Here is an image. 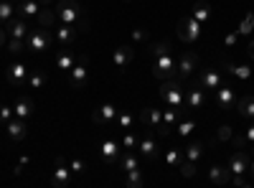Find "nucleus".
Returning a JSON list of instances; mask_svg holds the SVG:
<instances>
[{"label": "nucleus", "instance_id": "nucleus-12", "mask_svg": "<svg viewBox=\"0 0 254 188\" xmlns=\"http://www.w3.org/2000/svg\"><path fill=\"white\" fill-rule=\"evenodd\" d=\"M120 145H117V140L115 137H104L102 140V145H99V155H102V160L107 163V165H115L117 160H120Z\"/></svg>", "mask_w": 254, "mask_h": 188}, {"label": "nucleus", "instance_id": "nucleus-27", "mask_svg": "<svg viewBox=\"0 0 254 188\" xmlns=\"http://www.w3.org/2000/svg\"><path fill=\"white\" fill-rule=\"evenodd\" d=\"M224 69L229 71V74H234L239 81H247L249 76H252V69L249 66H242V64H234V61H224Z\"/></svg>", "mask_w": 254, "mask_h": 188}, {"label": "nucleus", "instance_id": "nucleus-20", "mask_svg": "<svg viewBox=\"0 0 254 188\" xmlns=\"http://www.w3.org/2000/svg\"><path fill=\"white\" fill-rule=\"evenodd\" d=\"M140 122L147 125V130H155L158 125L163 122V110H158V107H145V110H140Z\"/></svg>", "mask_w": 254, "mask_h": 188}, {"label": "nucleus", "instance_id": "nucleus-47", "mask_svg": "<svg viewBox=\"0 0 254 188\" xmlns=\"http://www.w3.org/2000/svg\"><path fill=\"white\" fill-rule=\"evenodd\" d=\"M132 41H135V44H142V41H147V28H135V31H132Z\"/></svg>", "mask_w": 254, "mask_h": 188}, {"label": "nucleus", "instance_id": "nucleus-42", "mask_svg": "<svg viewBox=\"0 0 254 188\" xmlns=\"http://www.w3.org/2000/svg\"><path fill=\"white\" fill-rule=\"evenodd\" d=\"M69 168H71V173H76V176H84V173H87V163H84L81 158H71L69 160Z\"/></svg>", "mask_w": 254, "mask_h": 188}, {"label": "nucleus", "instance_id": "nucleus-15", "mask_svg": "<svg viewBox=\"0 0 254 188\" xmlns=\"http://www.w3.org/2000/svg\"><path fill=\"white\" fill-rule=\"evenodd\" d=\"M5 132L13 142H20V140H26L28 135V127H26V120H20V117H13L10 122H5Z\"/></svg>", "mask_w": 254, "mask_h": 188}, {"label": "nucleus", "instance_id": "nucleus-3", "mask_svg": "<svg viewBox=\"0 0 254 188\" xmlns=\"http://www.w3.org/2000/svg\"><path fill=\"white\" fill-rule=\"evenodd\" d=\"M176 33L183 44H198L201 41V23L193 18V15H183L176 26Z\"/></svg>", "mask_w": 254, "mask_h": 188}, {"label": "nucleus", "instance_id": "nucleus-38", "mask_svg": "<svg viewBox=\"0 0 254 188\" xmlns=\"http://www.w3.org/2000/svg\"><path fill=\"white\" fill-rule=\"evenodd\" d=\"M178 168H181V176H183V178H193V176L198 173V168H196L193 160H181Z\"/></svg>", "mask_w": 254, "mask_h": 188}, {"label": "nucleus", "instance_id": "nucleus-46", "mask_svg": "<svg viewBox=\"0 0 254 188\" xmlns=\"http://www.w3.org/2000/svg\"><path fill=\"white\" fill-rule=\"evenodd\" d=\"M252 31H254V26H252V20H249V18H244L242 23L237 26V33H239V36H249Z\"/></svg>", "mask_w": 254, "mask_h": 188}, {"label": "nucleus", "instance_id": "nucleus-18", "mask_svg": "<svg viewBox=\"0 0 254 188\" xmlns=\"http://www.w3.org/2000/svg\"><path fill=\"white\" fill-rule=\"evenodd\" d=\"M198 84L203 87V89H219L221 84H224V76L219 74V71H214V69H206V71H201V76H198Z\"/></svg>", "mask_w": 254, "mask_h": 188}, {"label": "nucleus", "instance_id": "nucleus-35", "mask_svg": "<svg viewBox=\"0 0 254 188\" xmlns=\"http://www.w3.org/2000/svg\"><path fill=\"white\" fill-rule=\"evenodd\" d=\"M183 153H186V160H193V163H196V160L203 155V142H190Z\"/></svg>", "mask_w": 254, "mask_h": 188}, {"label": "nucleus", "instance_id": "nucleus-40", "mask_svg": "<svg viewBox=\"0 0 254 188\" xmlns=\"http://www.w3.org/2000/svg\"><path fill=\"white\" fill-rule=\"evenodd\" d=\"M137 135H132L130 130H125V137H122V148L127 150V153H130V150H137Z\"/></svg>", "mask_w": 254, "mask_h": 188}, {"label": "nucleus", "instance_id": "nucleus-51", "mask_svg": "<svg viewBox=\"0 0 254 188\" xmlns=\"http://www.w3.org/2000/svg\"><path fill=\"white\" fill-rule=\"evenodd\" d=\"M244 142H247L244 137H234V148H237V150H242V148H244Z\"/></svg>", "mask_w": 254, "mask_h": 188}, {"label": "nucleus", "instance_id": "nucleus-26", "mask_svg": "<svg viewBox=\"0 0 254 188\" xmlns=\"http://www.w3.org/2000/svg\"><path fill=\"white\" fill-rule=\"evenodd\" d=\"M208 181L214 186H226L231 181V171L221 168V165H214V168H208Z\"/></svg>", "mask_w": 254, "mask_h": 188}, {"label": "nucleus", "instance_id": "nucleus-43", "mask_svg": "<svg viewBox=\"0 0 254 188\" xmlns=\"http://www.w3.org/2000/svg\"><path fill=\"white\" fill-rule=\"evenodd\" d=\"M168 51H171V44H168V41H158V44H153V49H150L153 59H158V56H163Z\"/></svg>", "mask_w": 254, "mask_h": 188}, {"label": "nucleus", "instance_id": "nucleus-2", "mask_svg": "<svg viewBox=\"0 0 254 188\" xmlns=\"http://www.w3.org/2000/svg\"><path fill=\"white\" fill-rule=\"evenodd\" d=\"M160 99L168 102V107H183L186 102V89H183V81L181 79H163L160 81Z\"/></svg>", "mask_w": 254, "mask_h": 188}, {"label": "nucleus", "instance_id": "nucleus-5", "mask_svg": "<svg viewBox=\"0 0 254 188\" xmlns=\"http://www.w3.org/2000/svg\"><path fill=\"white\" fill-rule=\"evenodd\" d=\"M26 41H28V49L38 54V51H44V49H49L54 38H51V31H49V28H38V26H33Z\"/></svg>", "mask_w": 254, "mask_h": 188}, {"label": "nucleus", "instance_id": "nucleus-37", "mask_svg": "<svg viewBox=\"0 0 254 188\" xmlns=\"http://www.w3.org/2000/svg\"><path fill=\"white\" fill-rule=\"evenodd\" d=\"M28 49V41L26 38H8V51L10 54H23Z\"/></svg>", "mask_w": 254, "mask_h": 188}, {"label": "nucleus", "instance_id": "nucleus-45", "mask_svg": "<svg viewBox=\"0 0 254 188\" xmlns=\"http://www.w3.org/2000/svg\"><path fill=\"white\" fill-rule=\"evenodd\" d=\"M15 117V112H13V107H8V104H0V122H10Z\"/></svg>", "mask_w": 254, "mask_h": 188}, {"label": "nucleus", "instance_id": "nucleus-29", "mask_svg": "<svg viewBox=\"0 0 254 188\" xmlns=\"http://www.w3.org/2000/svg\"><path fill=\"white\" fill-rule=\"evenodd\" d=\"M190 15H193L198 23H206V20L211 18V5L206 3V0H198V3L193 5V10H190Z\"/></svg>", "mask_w": 254, "mask_h": 188}, {"label": "nucleus", "instance_id": "nucleus-23", "mask_svg": "<svg viewBox=\"0 0 254 188\" xmlns=\"http://www.w3.org/2000/svg\"><path fill=\"white\" fill-rule=\"evenodd\" d=\"M41 8H44V5H41L38 3V0H18V8H15V13L20 15V18H36V13L41 10Z\"/></svg>", "mask_w": 254, "mask_h": 188}, {"label": "nucleus", "instance_id": "nucleus-44", "mask_svg": "<svg viewBox=\"0 0 254 188\" xmlns=\"http://www.w3.org/2000/svg\"><path fill=\"white\" fill-rule=\"evenodd\" d=\"M216 137H219L221 142L231 140V137H234V127H231V125H221V127H219V132H216Z\"/></svg>", "mask_w": 254, "mask_h": 188}, {"label": "nucleus", "instance_id": "nucleus-55", "mask_svg": "<svg viewBox=\"0 0 254 188\" xmlns=\"http://www.w3.org/2000/svg\"><path fill=\"white\" fill-rule=\"evenodd\" d=\"M249 171H252V176H254V158H249Z\"/></svg>", "mask_w": 254, "mask_h": 188}, {"label": "nucleus", "instance_id": "nucleus-56", "mask_svg": "<svg viewBox=\"0 0 254 188\" xmlns=\"http://www.w3.org/2000/svg\"><path fill=\"white\" fill-rule=\"evenodd\" d=\"M247 18H249V20H252V26H254V13H249V15H247Z\"/></svg>", "mask_w": 254, "mask_h": 188}, {"label": "nucleus", "instance_id": "nucleus-14", "mask_svg": "<svg viewBox=\"0 0 254 188\" xmlns=\"http://www.w3.org/2000/svg\"><path fill=\"white\" fill-rule=\"evenodd\" d=\"M186 104H188V110H201L203 104H206V89L198 84H190L188 92H186Z\"/></svg>", "mask_w": 254, "mask_h": 188}, {"label": "nucleus", "instance_id": "nucleus-28", "mask_svg": "<svg viewBox=\"0 0 254 188\" xmlns=\"http://www.w3.org/2000/svg\"><path fill=\"white\" fill-rule=\"evenodd\" d=\"M13 112H15V117H20V120L31 117V112H33V102H31L28 97H20V99L13 104Z\"/></svg>", "mask_w": 254, "mask_h": 188}, {"label": "nucleus", "instance_id": "nucleus-1", "mask_svg": "<svg viewBox=\"0 0 254 188\" xmlns=\"http://www.w3.org/2000/svg\"><path fill=\"white\" fill-rule=\"evenodd\" d=\"M54 10H56L59 23L74 26L76 31H89V28H87L89 23H87V18H84V10H81L79 0H56Z\"/></svg>", "mask_w": 254, "mask_h": 188}, {"label": "nucleus", "instance_id": "nucleus-32", "mask_svg": "<svg viewBox=\"0 0 254 188\" xmlns=\"http://www.w3.org/2000/svg\"><path fill=\"white\" fill-rule=\"evenodd\" d=\"M178 120H181V107H168V110L163 112V125H168V127L176 130Z\"/></svg>", "mask_w": 254, "mask_h": 188}, {"label": "nucleus", "instance_id": "nucleus-53", "mask_svg": "<svg viewBox=\"0 0 254 188\" xmlns=\"http://www.w3.org/2000/svg\"><path fill=\"white\" fill-rule=\"evenodd\" d=\"M41 5H46V8H54V0H38Z\"/></svg>", "mask_w": 254, "mask_h": 188}, {"label": "nucleus", "instance_id": "nucleus-24", "mask_svg": "<svg viewBox=\"0 0 254 188\" xmlns=\"http://www.w3.org/2000/svg\"><path fill=\"white\" fill-rule=\"evenodd\" d=\"M76 54H71L69 49H59V54H56V69H61V71H71V66L76 64Z\"/></svg>", "mask_w": 254, "mask_h": 188}, {"label": "nucleus", "instance_id": "nucleus-30", "mask_svg": "<svg viewBox=\"0 0 254 188\" xmlns=\"http://www.w3.org/2000/svg\"><path fill=\"white\" fill-rule=\"evenodd\" d=\"M15 5L10 3V0H0V28H3L10 18H15Z\"/></svg>", "mask_w": 254, "mask_h": 188}, {"label": "nucleus", "instance_id": "nucleus-49", "mask_svg": "<svg viewBox=\"0 0 254 188\" xmlns=\"http://www.w3.org/2000/svg\"><path fill=\"white\" fill-rule=\"evenodd\" d=\"M231 183H234V186H242V188H247V186H249V178H244V173H242V176H231Z\"/></svg>", "mask_w": 254, "mask_h": 188}, {"label": "nucleus", "instance_id": "nucleus-48", "mask_svg": "<svg viewBox=\"0 0 254 188\" xmlns=\"http://www.w3.org/2000/svg\"><path fill=\"white\" fill-rule=\"evenodd\" d=\"M224 44H226V46H237V44H239V33H237V31H234V33H226Z\"/></svg>", "mask_w": 254, "mask_h": 188}, {"label": "nucleus", "instance_id": "nucleus-39", "mask_svg": "<svg viewBox=\"0 0 254 188\" xmlns=\"http://www.w3.org/2000/svg\"><path fill=\"white\" fill-rule=\"evenodd\" d=\"M181 155H183L181 148H171V150L165 153V163L171 165V168H178V165H181Z\"/></svg>", "mask_w": 254, "mask_h": 188}, {"label": "nucleus", "instance_id": "nucleus-22", "mask_svg": "<svg viewBox=\"0 0 254 188\" xmlns=\"http://www.w3.org/2000/svg\"><path fill=\"white\" fill-rule=\"evenodd\" d=\"M137 150H140V155H145V158H158V140L153 137V135H142L140 140H137Z\"/></svg>", "mask_w": 254, "mask_h": 188}, {"label": "nucleus", "instance_id": "nucleus-4", "mask_svg": "<svg viewBox=\"0 0 254 188\" xmlns=\"http://www.w3.org/2000/svg\"><path fill=\"white\" fill-rule=\"evenodd\" d=\"M178 74V61L173 59V54L168 51V54H163V56H158V59H153V76L155 79H173Z\"/></svg>", "mask_w": 254, "mask_h": 188}, {"label": "nucleus", "instance_id": "nucleus-52", "mask_svg": "<svg viewBox=\"0 0 254 188\" xmlns=\"http://www.w3.org/2000/svg\"><path fill=\"white\" fill-rule=\"evenodd\" d=\"M247 51H249V56L254 59V41H249V44H247Z\"/></svg>", "mask_w": 254, "mask_h": 188}, {"label": "nucleus", "instance_id": "nucleus-21", "mask_svg": "<svg viewBox=\"0 0 254 188\" xmlns=\"http://www.w3.org/2000/svg\"><path fill=\"white\" fill-rule=\"evenodd\" d=\"M33 20H36V26H38V28H49V31H51V28L59 23L56 10H54V8H46V5H44V8H41V10L36 13V18H33Z\"/></svg>", "mask_w": 254, "mask_h": 188}, {"label": "nucleus", "instance_id": "nucleus-10", "mask_svg": "<svg viewBox=\"0 0 254 188\" xmlns=\"http://www.w3.org/2000/svg\"><path fill=\"white\" fill-rule=\"evenodd\" d=\"M176 61H178V76H181V81L188 79L190 74L198 69V56H196L193 51H183Z\"/></svg>", "mask_w": 254, "mask_h": 188}, {"label": "nucleus", "instance_id": "nucleus-25", "mask_svg": "<svg viewBox=\"0 0 254 188\" xmlns=\"http://www.w3.org/2000/svg\"><path fill=\"white\" fill-rule=\"evenodd\" d=\"M234 110H237L242 117H247V120H254V97H252V94H244V97H239V99H237V104H234Z\"/></svg>", "mask_w": 254, "mask_h": 188}, {"label": "nucleus", "instance_id": "nucleus-13", "mask_svg": "<svg viewBox=\"0 0 254 188\" xmlns=\"http://www.w3.org/2000/svg\"><path fill=\"white\" fill-rule=\"evenodd\" d=\"M135 59V49L132 46H117L115 51H112V66L117 69V71H125L127 69V64Z\"/></svg>", "mask_w": 254, "mask_h": 188}, {"label": "nucleus", "instance_id": "nucleus-17", "mask_svg": "<svg viewBox=\"0 0 254 188\" xmlns=\"http://www.w3.org/2000/svg\"><path fill=\"white\" fill-rule=\"evenodd\" d=\"M234 104H237V94L231 87H219L216 89V107L219 110H234Z\"/></svg>", "mask_w": 254, "mask_h": 188}, {"label": "nucleus", "instance_id": "nucleus-16", "mask_svg": "<svg viewBox=\"0 0 254 188\" xmlns=\"http://www.w3.org/2000/svg\"><path fill=\"white\" fill-rule=\"evenodd\" d=\"M229 171H231V176L249 173V155H247L244 150H237L234 155L229 158Z\"/></svg>", "mask_w": 254, "mask_h": 188}, {"label": "nucleus", "instance_id": "nucleus-7", "mask_svg": "<svg viewBox=\"0 0 254 188\" xmlns=\"http://www.w3.org/2000/svg\"><path fill=\"white\" fill-rule=\"evenodd\" d=\"M71 183V168L66 165V160H64L61 155L56 158V168L51 173V186L54 188H66Z\"/></svg>", "mask_w": 254, "mask_h": 188}, {"label": "nucleus", "instance_id": "nucleus-50", "mask_svg": "<svg viewBox=\"0 0 254 188\" xmlns=\"http://www.w3.org/2000/svg\"><path fill=\"white\" fill-rule=\"evenodd\" d=\"M244 140H247L249 145H254V125H249V130L244 132Z\"/></svg>", "mask_w": 254, "mask_h": 188}, {"label": "nucleus", "instance_id": "nucleus-6", "mask_svg": "<svg viewBox=\"0 0 254 188\" xmlns=\"http://www.w3.org/2000/svg\"><path fill=\"white\" fill-rule=\"evenodd\" d=\"M87 64H89V61L84 59V56H79V59H76V64L71 66V71H69V81H71V87H74V89H84V87H87V79H89Z\"/></svg>", "mask_w": 254, "mask_h": 188}, {"label": "nucleus", "instance_id": "nucleus-9", "mask_svg": "<svg viewBox=\"0 0 254 188\" xmlns=\"http://www.w3.org/2000/svg\"><path fill=\"white\" fill-rule=\"evenodd\" d=\"M51 31H54V41H56V46H59V49L71 46L74 41H76V33H79L74 26H66V23H59V26H54Z\"/></svg>", "mask_w": 254, "mask_h": 188}, {"label": "nucleus", "instance_id": "nucleus-34", "mask_svg": "<svg viewBox=\"0 0 254 188\" xmlns=\"http://www.w3.org/2000/svg\"><path fill=\"white\" fill-rule=\"evenodd\" d=\"M132 122H135V117H132L130 112H117L115 127H117V130H130V127H132Z\"/></svg>", "mask_w": 254, "mask_h": 188}, {"label": "nucleus", "instance_id": "nucleus-41", "mask_svg": "<svg viewBox=\"0 0 254 188\" xmlns=\"http://www.w3.org/2000/svg\"><path fill=\"white\" fill-rule=\"evenodd\" d=\"M120 165H122V171L127 173V171H135V168H140V160H137L132 153H127V155L120 160Z\"/></svg>", "mask_w": 254, "mask_h": 188}, {"label": "nucleus", "instance_id": "nucleus-11", "mask_svg": "<svg viewBox=\"0 0 254 188\" xmlns=\"http://www.w3.org/2000/svg\"><path fill=\"white\" fill-rule=\"evenodd\" d=\"M3 31H5V36H10V38H28V33H31L28 20H26V18H20V15L10 18L8 23L3 26Z\"/></svg>", "mask_w": 254, "mask_h": 188}, {"label": "nucleus", "instance_id": "nucleus-36", "mask_svg": "<svg viewBox=\"0 0 254 188\" xmlns=\"http://www.w3.org/2000/svg\"><path fill=\"white\" fill-rule=\"evenodd\" d=\"M176 130H178V135H181V137H188L190 132L196 130V120H178Z\"/></svg>", "mask_w": 254, "mask_h": 188}, {"label": "nucleus", "instance_id": "nucleus-19", "mask_svg": "<svg viewBox=\"0 0 254 188\" xmlns=\"http://www.w3.org/2000/svg\"><path fill=\"white\" fill-rule=\"evenodd\" d=\"M117 112H120V110L115 107V104L107 102V104H102V107L94 112V122H97V125H115Z\"/></svg>", "mask_w": 254, "mask_h": 188}, {"label": "nucleus", "instance_id": "nucleus-33", "mask_svg": "<svg viewBox=\"0 0 254 188\" xmlns=\"http://www.w3.org/2000/svg\"><path fill=\"white\" fill-rule=\"evenodd\" d=\"M28 87H31V89H44V87H46V74L38 71V69L31 71V74H28Z\"/></svg>", "mask_w": 254, "mask_h": 188}, {"label": "nucleus", "instance_id": "nucleus-8", "mask_svg": "<svg viewBox=\"0 0 254 188\" xmlns=\"http://www.w3.org/2000/svg\"><path fill=\"white\" fill-rule=\"evenodd\" d=\"M5 76H8V84L13 89H20L28 81V66L20 64V61H13V64L8 66V71H5Z\"/></svg>", "mask_w": 254, "mask_h": 188}, {"label": "nucleus", "instance_id": "nucleus-54", "mask_svg": "<svg viewBox=\"0 0 254 188\" xmlns=\"http://www.w3.org/2000/svg\"><path fill=\"white\" fill-rule=\"evenodd\" d=\"M3 44H5V31L0 28V46H3Z\"/></svg>", "mask_w": 254, "mask_h": 188}, {"label": "nucleus", "instance_id": "nucleus-31", "mask_svg": "<svg viewBox=\"0 0 254 188\" xmlns=\"http://www.w3.org/2000/svg\"><path fill=\"white\" fill-rule=\"evenodd\" d=\"M125 183L130 186V188H142V186H145V176H142V171H140V168L127 171V173H125Z\"/></svg>", "mask_w": 254, "mask_h": 188}]
</instances>
